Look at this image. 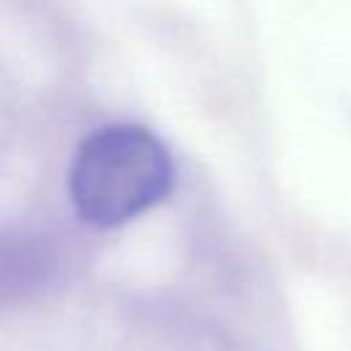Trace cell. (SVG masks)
Segmentation results:
<instances>
[{
    "instance_id": "obj_1",
    "label": "cell",
    "mask_w": 351,
    "mask_h": 351,
    "mask_svg": "<svg viewBox=\"0 0 351 351\" xmlns=\"http://www.w3.org/2000/svg\"><path fill=\"white\" fill-rule=\"evenodd\" d=\"M173 181V159L151 129L110 123L80 143L69 170V197L82 222L118 228L159 206Z\"/></svg>"
},
{
    "instance_id": "obj_2",
    "label": "cell",
    "mask_w": 351,
    "mask_h": 351,
    "mask_svg": "<svg viewBox=\"0 0 351 351\" xmlns=\"http://www.w3.org/2000/svg\"><path fill=\"white\" fill-rule=\"evenodd\" d=\"M60 266L58 244L27 228L0 230V307L16 304L44 288Z\"/></svg>"
}]
</instances>
